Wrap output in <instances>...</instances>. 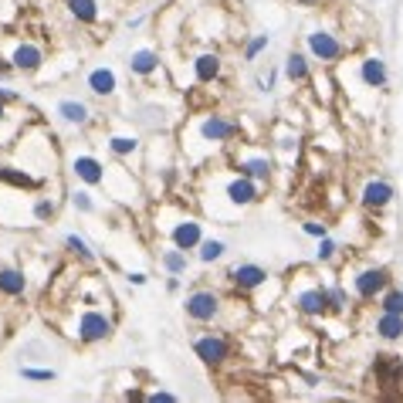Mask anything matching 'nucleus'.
Returning a JSON list of instances; mask_svg holds the SVG:
<instances>
[{"label":"nucleus","instance_id":"1","mask_svg":"<svg viewBox=\"0 0 403 403\" xmlns=\"http://www.w3.org/2000/svg\"><path fill=\"white\" fill-rule=\"evenodd\" d=\"M89 285L85 278H78L75 285V298L68 302L72 309L64 312L62 319H55V326L62 329V336H68L78 346H98V342H109L115 336V315L102 305H109V292L98 288L95 295L85 292Z\"/></svg>","mask_w":403,"mask_h":403},{"label":"nucleus","instance_id":"2","mask_svg":"<svg viewBox=\"0 0 403 403\" xmlns=\"http://www.w3.org/2000/svg\"><path fill=\"white\" fill-rule=\"evenodd\" d=\"M11 153H14L17 166H24V170H31L34 176H41V180H51L55 170H58V140H55V132L47 129V125H24V132L14 140L11 146Z\"/></svg>","mask_w":403,"mask_h":403},{"label":"nucleus","instance_id":"3","mask_svg":"<svg viewBox=\"0 0 403 403\" xmlns=\"http://www.w3.org/2000/svg\"><path fill=\"white\" fill-rule=\"evenodd\" d=\"M38 193L41 190L0 183V227H41L38 224Z\"/></svg>","mask_w":403,"mask_h":403},{"label":"nucleus","instance_id":"4","mask_svg":"<svg viewBox=\"0 0 403 403\" xmlns=\"http://www.w3.org/2000/svg\"><path fill=\"white\" fill-rule=\"evenodd\" d=\"M64 170H68V176H72L75 183L102 190V186H106V176H109V163H106L102 156L89 153V149H78V153H68Z\"/></svg>","mask_w":403,"mask_h":403},{"label":"nucleus","instance_id":"5","mask_svg":"<svg viewBox=\"0 0 403 403\" xmlns=\"http://www.w3.org/2000/svg\"><path fill=\"white\" fill-rule=\"evenodd\" d=\"M4 55H7V62H11V68L17 75H38L47 64L45 45H38L31 38H11V45H7Z\"/></svg>","mask_w":403,"mask_h":403},{"label":"nucleus","instance_id":"6","mask_svg":"<svg viewBox=\"0 0 403 403\" xmlns=\"http://www.w3.org/2000/svg\"><path fill=\"white\" fill-rule=\"evenodd\" d=\"M55 119L68 129H75V132H89L95 123H98V115L95 109L85 102V98H78V95H64L55 102Z\"/></svg>","mask_w":403,"mask_h":403},{"label":"nucleus","instance_id":"7","mask_svg":"<svg viewBox=\"0 0 403 403\" xmlns=\"http://www.w3.org/2000/svg\"><path fill=\"white\" fill-rule=\"evenodd\" d=\"M220 309H224V302H220V295L210 292V288H197V292L186 295V302H183L186 319L197 322V326H210V322H217Z\"/></svg>","mask_w":403,"mask_h":403},{"label":"nucleus","instance_id":"8","mask_svg":"<svg viewBox=\"0 0 403 403\" xmlns=\"http://www.w3.org/2000/svg\"><path fill=\"white\" fill-rule=\"evenodd\" d=\"M190 346H193L197 359L207 363V366H220V363H227L231 353H234L231 339H227L224 332H200V336H193V339H190Z\"/></svg>","mask_w":403,"mask_h":403},{"label":"nucleus","instance_id":"9","mask_svg":"<svg viewBox=\"0 0 403 403\" xmlns=\"http://www.w3.org/2000/svg\"><path fill=\"white\" fill-rule=\"evenodd\" d=\"M102 140H106L102 146L109 149V156H112V159H119V163H129L132 156L142 153L140 132H129V129H109Z\"/></svg>","mask_w":403,"mask_h":403},{"label":"nucleus","instance_id":"10","mask_svg":"<svg viewBox=\"0 0 403 403\" xmlns=\"http://www.w3.org/2000/svg\"><path fill=\"white\" fill-rule=\"evenodd\" d=\"M28 292H31V275L21 264H0V298L21 302Z\"/></svg>","mask_w":403,"mask_h":403},{"label":"nucleus","instance_id":"11","mask_svg":"<svg viewBox=\"0 0 403 403\" xmlns=\"http://www.w3.org/2000/svg\"><path fill=\"white\" fill-rule=\"evenodd\" d=\"M85 89L95 98H112V95H119V72L112 64H95L85 72Z\"/></svg>","mask_w":403,"mask_h":403},{"label":"nucleus","instance_id":"12","mask_svg":"<svg viewBox=\"0 0 403 403\" xmlns=\"http://www.w3.org/2000/svg\"><path fill=\"white\" fill-rule=\"evenodd\" d=\"M166 234H170V244H176L183 251H197L203 241V224L197 217H180L166 227Z\"/></svg>","mask_w":403,"mask_h":403},{"label":"nucleus","instance_id":"13","mask_svg":"<svg viewBox=\"0 0 403 403\" xmlns=\"http://www.w3.org/2000/svg\"><path fill=\"white\" fill-rule=\"evenodd\" d=\"M197 132H200L203 142L220 146V142H231L234 136H237V123L224 119V115H217V112H210V115H203L200 123H197Z\"/></svg>","mask_w":403,"mask_h":403},{"label":"nucleus","instance_id":"14","mask_svg":"<svg viewBox=\"0 0 403 403\" xmlns=\"http://www.w3.org/2000/svg\"><path fill=\"white\" fill-rule=\"evenodd\" d=\"M64 14L75 21L78 28H98L102 24V4L98 0H62Z\"/></svg>","mask_w":403,"mask_h":403},{"label":"nucleus","instance_id":"15","mask_svg":"<svg viewBox=\"0 0 403 403\" xmlns=\"http://www.w3.org/2000/svg\"><path fill=\"white\" fill-rule=\"evenodd\" d=\"M224 197H227L234 207H251V203L261 197V190H258V180H254V176H244V173H237L231 183L224 186Z\"/></svg>","mask_w":403,"mask_h":403},{"label":"nucleus","instance_id":"16","mask_svg":"<svg viewBox=\"0 0 403 403\" xmlns=\"http://www.w3.org/2000/svg\"><path fill=\"white\" fill-rule=\"evenodd\" d=\"M305 45H309L312 58H319V62H339L342 58V41L329 31H312L305 38Z\"/></svg>","mask_w":403,"mask_h":403},{"label":"nucleus","instance_id":"17","mask_svg":"<svg viewBox=\"0 0 403 403\" xmlns=\"http://www.w3.org/2000/svg\"><path fill=\"white\" fill-rule=\"evenodd\" d=\"M231 281L241 288V292H254V288H261L264 281H268V271L254 261H241V264H234L231 268Z\"/></svg>","mask_w":403,"mask_h":403},{"label":"nucleus","instance_id":"18","mask_svg":"<svg viewBox=\"0 0 403 403\" xmlns=\"http://www.w3.org/2000/svg\"><path fill=\"white\" fill-rule=\"evenodd\" d=\"M125 68H129V75H136V78H153L159 72V55H156L153 47H136V51H129Z\"/></svg>","mask_w":403,"mask_h":403},{"label":"nucleus","instance_id":"19","mask_svg":"<svg viewBox=\"0 0 403 403\" xmlns=\"http://www.w3.org/2000/svg\"><path fill=\"white\" fill-rule=\"evenodd\" d=\"M295 309L302 315H326L332 309V298L326 288H305V292L295 295Z\"/></svg>","mask_w":403,"mask_h":403},{"label":"nucleus","instance_id":"20","mask_svg":"<svg viewBox=\"0 0 403 403\" xmlns=\"http://www.w3.org/2000/svg\"><path fill=\"white\" fill-rule=\"evenodd\" d=\"M62 244H64V251H68V258L72 261H78L81 268H95V261H98V254H95V248L81 237V234H75V231H68L62 237Z\"/></svg>","mask_w":403,"mask_h":403},{"label":"nucleus","instance_id":"21","mask_svg":"<svg viewBox=\"0 0 403 403\" xmlns=\"http://www.w3.org/2000/svg\"><path fill=\"white\" fill-rule=\"evenodd\" d=\"M14 106H7V102H0V149L4 146H14V140L24 132V115H14Z\"/></svg>","mask_w":403,"mask_h":403},{"label":"nucleus","instance_id":"22","mask_svg":"<svg viewBox=\"0 0 403 403\" xmlns=\"http://www.w3.org/2000/svg\"><path fill=\"white\" fill-rule=\"evenodd\" d=\"M383 285H387V271H383V268H366V271H359L356 281H353V288H356L359 298H373Z\"/></svg>","mask_w":403,"mask_h":403},{"label":"nucleus","instance_id":"23","mask_svg":"<svg viewBox=\"0 0 403 403\" xmlns=\"http://www.w3.org/2000/svg\"><path fill=\"white\" fill-rule=\"evenodd\" d=\"M68 203L75 207L81 217H95V214H98V200H95L92 186H75V190L68 193Z\"/></svg>","mask_w":403,"mask_h":403},{"label":"nucleus","instance_id":"24","mask_svg":"<svg viewBox=\"0 0 403 403\" xmlns=\"http://www.w3.org/2000/svg\"><path fill=\"white\" fill-rule=\"evenodd\" d=\"M217 75H220V58L217 55L207 51V55H197V58H193V78H197L200 85H210Z\"/></svg>","mask_w":403,"mask_h":403},{"label":"nucleus","instance_id":"25","mask_svg":"<svg viewBox=\"0 0 403 403\" xmlns=\"http://www.w3.org/2000/svg\"><path fill=\"white\" fill-rule=\"evenodd\" d=\"M159 264H163V271H166V275H186V268H190V258H186L183 248L170 244L166 251H159Z\"/></svg>","mask_w":403,"mask_h":403},{"label":"nucleus","instance_id":"26","mask_svg":"<svg viewBox=\"0 0 403 403\" xmlns=\"http://www.w3.org/2000/svg\"><path fill=\"white\" fill-rule=\"evenodd\" d=\"M359 75H363V81L370 89H383L387 85V64L380 62V58H366V62L359 64Z\"/></svg>","mask_w":403,"mask_h":403},{"label":"nucleus","instance_id":"27","mask_svg":"<svg viewBox=\"0 0 403 403\" xmlns=\"http://www.w3.org/2000/svg\"><path fill=\"white\" fill-rule=\"evenodd\" d=\"M390 197H393V186H390L387 180H373V183H366V190H363V203H366V207H387Z\"/></svg>","mask_w":403,"mask_h":403},{"label":"nucleus","instance_id":"28","mask_svg":"<svg viewBox=\"0 0 403 403\" xmlns=\"http://www.w3.org/2000/svg\"><path fill=\"white\" fill-rule=\"evenodd\" d=\"M237 170L244 173V176H254V180H268L271 159L268 156H244V159H237Z\"/></svg>","mask_w":403,"mask_h":403},{"label":"nucleus","instance_id":"29","mask_svg":"<svg viewBox=\"0 0 403 403\" xmlns=\"http://www.w3.org/2000/svg\"><path fill=\"white\" fill-rule=\"evenodd\" d=\"M309 75H312V72H309V62H305V55L292 51V55L285 58V78L298 85V81H309Z\"/></svg>","mask_w":403,"mask_h":403},{"label":"nucleus","instance_id":"30","mask_svg":"<svg viewBox=\"0 0 403 403\" xmlns=\"http://www.w3.org/2000/svg\"><path fill=\"white\" fill-rule=\"evenodd\" d=\"M376 332H380L383 339H400L403 336V315H397V312H383L380 322H376Z\"/></svg>","mask_w":403,"mask_h":403},{"label":"nucleus","instance_id":"31","mask_svg":"<svg viewBox=\"0 0 403 403\" xmlns=\"http://www.w3.org/2000/svg\"><path fill=\"white\" fill-rule=\"evenodd\" d=\"M224 251H227V244H224V241H214V237H203V241H200V248H197V258H200L203 264H210V261H220V258H224Z\"/></svg>","mask_w":403,"mask_h":403},{"label":"nucleus","instance_id":"32","mask_svg":"<svg viewBox=\"0 0 403 403\" xmlns=\"http://www.w3.org/2000/svg\"><path fill=\"white\" fill-rule=\"evenodd\" d=\"M17 376L28 380V383H55V380H58V373L55 370H38V366H28V363L17 370Z\"/></svg>","mask_w":403,"mask_h":403},{"label":"nucleus","instance_id":"33","mask_svg":"<svg viewBox=\"0 0 403 403\" xmlns=\"http://www.w3.org/2000/svg\"><path fill=\"white\" fill-rule=\"evenodd\" d=\"M268 41H271L268 34H258V38H251V41H248V47H244V58H248V62H254V58L261 55L264 47H268Z\"/></svg>","mask_w":403,"mask_h":403},{"label":"nucleus","instance_id":"34","mask_svg":"<svg viewBox=\"0 0 403 403\" xmlns=\"http://www.w3.org/2000/svg\"><path fill=\"white\" fill-rule=\"evenodd\" d=\"M380 305H383V312H397V315H403V292H387Z\"/></svg>","mask_w":403,"mask_h":403},{"label":"nucleus","instance_id":"35","mask_svg":"<svg viewBox=\"0 0 403 403\" xmlns=\"http://www.w3.org/2000/svg\"><path fill=\"white\" fill-rule=\"evenodd\" d=\"M336 241H332V237H319V261H332V258H336Z\"/></svg>","mask_w":403,"mask_h":403},{"label":"nucleus","instance_id":"36","mask_svg":"<svg viewBox=\"0 0 403 403\" xmlns=\"http://www.w3.org/2000/svg\"><path fill=\"white\" fill-rule=\"evenodd\" d=\"M142 400H146V403H176L180 397H176V393H170V390H153V393H146Z\"/></svg>","mask_w":403,"mask_h":403},{"label":"nucleus","instance_id":"37","mask_svg":"<svg viewBox=\"0 0 403 403\" xmlns=\"http://www.w3.org/2000/svg\"><path fill=\"white\" fill-rule=\"evenodd\" d=\"M0 102H7V106H21V102H24V95L14 92L11 85H0Z\"/></svg>","mask_w":403,"mask_h":403},{"label":"nucleus","instance_id":"38","mask_svg":"<svg viewBox=\"0 0 403 403\" xmlns=\"http://www.w3.org/2000/svg\"><path fill=\"white\" fill-rule=\"evenodd\" d=\"M302 231L309 234V237H326L329 227H326V224H319V220H305V224H302Z\"/></svg>","mask_w":403,"mask_h":403},{"label":"nucleus","instance_id":"39","mask_svg":"<svg viewBox=\"0 0 403 403\" xmlns=\"http://www.w3.org/2000/svg\"><path fill=\"white\" fill-rule=\"evenodd\" d=\"M125 278H129V285H136V288H142V285L149 281V275H146V271H129Z\"/></svg>","mask_w":403,"mask_h":403},{"label":"nucleus","instance_id":"40","mask_svg":"<svg viewBox=\"0 0 403 403\" xmlns=\"http://www.w3.org/2000/svg\"><path fill=\"white\" fill-rule=\"evenodd\" d=\"M11 72H14V68H11V62H7V55L0 51V78H4V75H11Z\"/></svg>","mask_w":403,"mask_h":403},{"label":"nucleus","instance_id":"41","mask_svg":"<svg viewBox=\"0 0 403 403\" xmlns=\"http://www.w3.org/2000/svg\"><path fill=\"white\" fill-rule=\"evenodd\" d=\"M302 4H315V0H302Z\"/></svg>","mask_w":403,"mask_h":403}]
</instances>
